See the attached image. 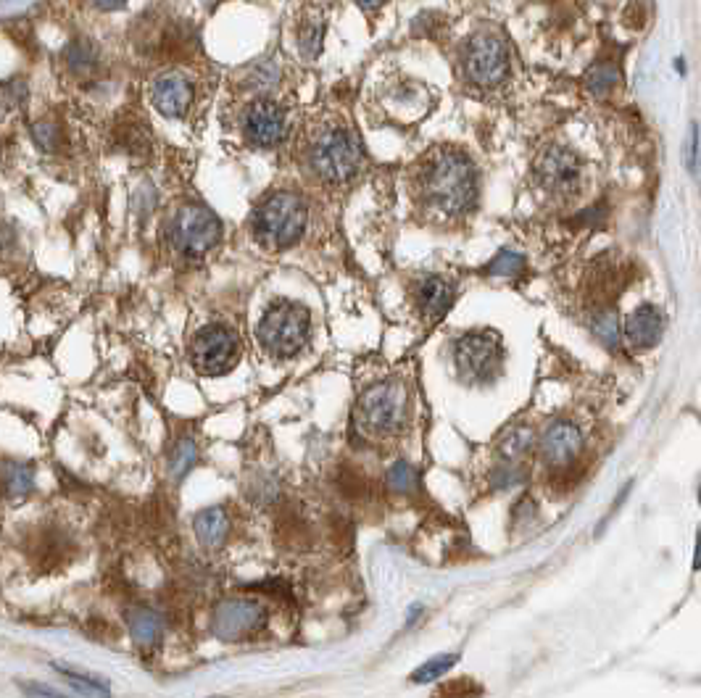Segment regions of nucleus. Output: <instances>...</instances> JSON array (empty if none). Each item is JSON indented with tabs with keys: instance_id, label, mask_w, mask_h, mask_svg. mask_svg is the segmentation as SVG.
Listing matches in <instances>:
<instances>
[{
	"instance_id": "obj_7",
	"label": "nucleus",
	"mask_w": 701,
	"mask_h": 698,
	"mask_svg": "<svg viewBox=\"0 0 701 698\" xmlns=\"http://www.w3.org/2000/svg\"><path fill=\"white\" fill-rule=\"evenodd\" d=\"M222 240V222L201 203H185L169 222V243L185 259H201Z\"/></svg>"
},
{
	"instance_id": "obj_18",
	"label": "nucleus",
	"mask_w": 701,
	"mask_h": 698,
	"mask_svg": "<svg viewBox=\"0 0 701 698\" xmlns=\"http://www.w3.org/2000/svg\"><path fill=\"white\" fill-rule=\"evenodd\" d=\"M193 530L203 548H219L225 546L227 535H230V517L222 506H211V509L198 511L193 519Z\"/></svg>"
},
{
	"instance_id": "obj_2",
	"label": "nucleus",
	"mask_w": 701,
	"mask_h": 698,
	"mask_svg": "<svg viewBox=\"0 0 701 698\" xmlns=\"http://www.w3.org/2000/svg\"><path fill=\"white\" fill-rule=\"evenodd\" d=\"M306 159L319 180L343 185L362 169V148L348 124L327 122L311 132Z\"/></svg>"
},
{
	"instance_id": "obj_3",
	"label": "nucleus",
	"mask_w": 701,
	"mask_h": 698,
	"mask_svg": "<svg viewBox=\"0 0 701 698\" xmlns=\"http://www.w3.org/2000/svg\"><path fill=\"white\" fill-rule=\"evenodd\" d=\"M306 219H309V209L304 198L290 190H280V193L267 195L259 203V209L253 211V238L264 251H285L304 235Z\"/></svg>"
},
{
	"instance_id": "obj_23",
	"label": "nucleus",
	"mask_w": 701,
	"mask_h": 698,
	"mask_svg": "<svg viewBox=\"0 0 701 698\" xmlns=\"http://www.w3.org/2000/svg\"><path fill=\"white\" fill-rule=\"evenodd\" d=\"M196 459H198V443L193 438H182L180 443L174 446L172 456H169V475H172L174 480H182V477L188 475L190 469H193Z\"/></svg>"
},
{
	"instance_id": "obj_24",
	"label": "nucleus",
	"mask_w": 701,
	"mask_h": 698,
	"mask_svg": "<svg viewBox=\"0 0 701 698\" xmlns=\"http://www.w3.org/2000/svg\"><path fill=\"white\" fill-rule=\"evenodd\" d=\"M586 82L593 90V95L604 98V95H607L609 90L620 82V72H617L615 64H599V66H593L591 72H588Z\"/></svg>"
},
{
	"instance_id": "obj_5",
	"label": "nucleus",
	"mask_w": 701,
	"mask_h": 698,
	"mask_svg": "<svg viewBox=\"0 0 701 698\" xmlns=\"http://www.w3.org/2000/svg\"><path fill=\"white\" fill-rule=\"evenodd\" d=\"M311 335V317L301 303L277 301L256 327L259 346L275 359H293L304 351Z\"/></svg>"
},
{
	"instance_id": "obj_31",
	"label": "nucleus",
	"mask_w": 701,
	"mask_h": 698,
	"mask_svg": "<svg viewBox=\"0 0 701 698\" xmlns=\"http://www.w3.org/2000/svg\"><path fill=\"white\" fill-rule=\"evenodd\" d=\"M688 169L696 174L699 169V127H691V140H688Z\"/></svg>"
},
{
	"instance_id": "obj_27",
	"label": "nucleus",
	"mask_w": 701,
	"mask_h": 698,
	"mask_svg": "<svg viewBox=\"0 0 701 698\" xmlns=\"http://www.w3.org/2000/svg\"><path fill=\"white\" fill-rule=\"evenodd\" d=\"M530 446H533V430L530 427H514L504 438V443H501V456L509 461L520 459Z\"/></svg>"
},
{
	"instance_id": "obj_10",
	"label": "nucleus",
	"mask_w": 701,
	"mask_h": 698,
	"mask_svg": "<svg viewBox=\"0 0 701 698\" xmlns=\"http://www.w3.org/2000/svg\"><path fill=\"white\" fill-rule=\"evenodd\" d=\"M240 359L238 335L225 324H209L198 330L190 346V361L203 377L227 375Z\"/></svg>"
},
{
	"instance_id": "obj_30",
	"label": "nucleus",
	"mask_w": 701,
	"mask_h": 698,
	"mask_svg": "<svg viewBox=\"0 0 701 698\" xmlns=\"http://www.w3.org/2000/svg\"><path fill=\"white\" fill-rule=\"evenodd\" d=\"M593 330H596V335H599L607 346L615 348L617 343H620V322H617V317L612 314V311H604V314H599L596 317V322H593Z\"/></svg>"
},
{
	"instance_id": "obj_16",
	"label": "nucleus",
	"mask_w": 701,
	"mask_h": 698,
	"mask_svg": "<svg viewBox=\"0 0 701 698\" xmlns=\"http://www.w3.org/2000/svg\"><path fill=\"white\" fill-rule=\"evenodd\" d=\"M414 296H417V306H420V314L425 317V322L435 324L441 322V319L446 317V311L451 309L456 288L454 282H449L446 277L433 274V277H425V280L417 285Z\"/></svg>"
},
{
	"instance_id": "obj_32",
	"label": "nucleus",
	"mask_w": 701,
	"mask_h": 698,
	"mask_svg": "<svg viewBox=\"0 0 701 698\" xmlns=\"http://www.w3.org/2000/svg\"><path fill=\"white\" fill-rule=\"evenodd\" d=\"M19 685H22V691H27L29 696H35V698H66L58 691H53V688H48V685H40V683H19Z\"/></svg>"
},
{
	"instance_id": "obj_17",
	"label": "nucleus",
	"mask_w": 701,
	"mask_h": 698,
	"mask_svg": "<svg viewBox=\"0 0 701 698\" xmlns=\"http://www.w3.org/2000/svg\"><path fill=\"white\" fill-rule=\"evenodd\" d=\"M127 630H130L132 641L143 648H153L164 638V617L156 609L148 606H132L127 612Z\"/></svg>"
},
{
	"instance_id": "obj_1",
	"label": "nucleus",
	"mask_w": 701,
	"mask_h": 698,
	"mask_svg": "<svg viewBox=\"0 0 701 698\" xmlns=\"http://www.w3.org/2000/svg\"><path fill=\"white\" fill-rule=\"evenodd\" d=\"M414 193L422 209L435 216L459 219L477 201V169L459 148L443 145L427 153L414 172Z\"/></svg>"
},
{
	"instance_id": "obj_8",
	"label": "nucleus",
	"mask_w": 701,
	"mask_h": 698,
	"mask_svg": "<svg viewBox=\"0 0 701 698\" xmlns=\"http://www.w3.org/2000/svg\"><path fill=\"white\" fill-rule=\"evenodd\" d=\"M533 180L554 201H570L583 185V164L567 145H546L533 161Z\"/></svg>"
},
{
	"instance_id": "obj_26",
	"label": "nucleus",
	"mask_w": 701,
	"mask_h": 698,
	"mask_svg": "<svg viewBox=\"0 0 701 698\" xmlns=\"http://www.w3.org/2000/svg\"><path fill=\"white\" fill-rule=\"evenodd\" d=\"M388 485L398 493H412V490L420 488V475L409 461H396L391 472H388Z\"/></svg>"
},
{
	"instance_id": "obj_36",
	"label": "nucleus",
	"mask_w": 701,
	"mask_h": 698,
	"mask_svg": "<svg viewBox=\"0 0 701 698\" xmlns=\"http://www.w3.org/2000/svg\"><path fill=\"white\" fill-rule=\"evenodd\" d=\"M209 3H217V0H209Z\"/></svg>"
},
{
	"instance_id": "obj_13",
	"label": "nucleus",
	"mask_w": 701,
	"mask_h": 698,
	"mask_svg": "<svg viewBox=\"0 0 701 698\" xmlns=\"http://www.w3.org/2000/svg\"><path fill=\"white\" fill-rule=\"evenodd\" d=\"M151 103L167 119H182L193 106V82L180 72L161 74L151 87Z\"/></svg>"
},
{
	"instance_id": "obj_19",
	"label": "nucleus",
	"mask_w": 701,
	"mask_h": 698,
	"mask_svg": "<svg viewBox=\"0 0 701 698\" xmlns=\"http://www.w3.org/2000/svg\"><path fill=\"white\" fill-rule=\"evenodd\" d=\"M37 485L35 464L19 459H3L0 461V490L11 498L29 496Z\"/></svg>"
},
{
	"instance_id": "obj_11",
	"label": "nucleus",
	"mask_w": 701,
	"mask_h": 698,
	"mask_svg": "<svg viewBox=\"0 0 701 698\" xmlns=\"http://www.w3.org/2000/svg\"><path fill=\"white\" fill-rule=\"evenodd\" d=\"M267 622V609L253 598H227L217 606L211 619V633L219 641L235 643L256 635Z\"/></svg>"
},
{
	"instance_id": "obj_33",
	"label": "nucleus",
	"mask_w": 701,
	"mask_h": 698,
	"mask_svg": "<svg viewBox=\"0 0 701 698\" xmlns=\"http://www.w3.org/2000/svg\"><path fill=\"white\" fill-rule=\"evenodd\" d=\"M16 245V230L14 224L0 222V253H8Z\"/></svg>"
},
{
	"instance_id": "obj_6",
	"label": "nucleus",
	"mask_w": 701,
	"mask_h": 698,
	"mask_svg": "<svg viewBox=\"0 0 701 698\" xmlns=\"http://www.w3.org/2000/svg\"><path fill=\"white\" fill-rule=\"evenodd\" d=\"M462 69L467 82L480 90L504 85L512 74V58L504 37L493 29H480L467 40L462 51Z\"/></svg>"
},
{
	"instance_id": "obj_34",
	"label": "nucleus",
	"mask_w": 701,
	"mask_h": 698,
	"mask_svg": "<svg viewBox=\"0 0 701 698\" xmlns=\"http://www.w3.org/2000/svg\"><path fill=\"white\" fill-rule=\"evenodd\" d=\"M95 8H101V11H119V8L127 6V0H90Z\"/></svg>"
},
{
	"instance_id": "obj_9",
	"label": "nucleus",
	"mask_w": 701,
	"mask_h": 698,
	"mask_svg": "<svg viewBox=\"0 0 701 698\" xmlns=\"http://www.w3.org/2000/svg\"><path fill=\"white\" fill-rule=\"evenodd\" d=\"M454 361L459 377L470 385H488L499 377L504 364V346L501 338L491 330L467 332L456 340Z\"/></svg>"
},
{
	"instance_id": "obj_28",
	"label": "nucleus",
	"mask_w": 701,
	"mask_h": 698,
	"mask_svg": "<svg viewBox=\"0 0 701 698\" xmlns=\"http://www.w3.org/2000/svg\"><path fill=\"white\" fill-rule=\"evenodd\" d=\"M29 98V87L22 77L0 82V106L3 108H24Z\"/></svg>"
},
{
	"instance_id": "obj_14",
	"label": "nucleus",
	"mask_w": 701,
	"mask_h": 698,
	"mask_svg": "<svg viewBox=\"0 0 701 698\" xmlns=\"http://www.w3.org/2000/svg\"><path fill=\"white\" fill-rule=\"evenodd\" d=\"M580 446H583V432L575 422H567V419L551 422L541 435V454L551 467L570 464L578 456Z\"/></svg>"
},
{
	"instance_id": "obj_22",
	"label": "nucleus",
	"mask_w": 701,
	"mask_h": 698,
	"mask_svg": "<svg viewBox=\"0 0 701 698\" xmlns=\"http://www.w3.org/2000/svg\"><path fill=\"white\" fill-rule=\"evenodd\" d=\"M29 137H32V143L37 145V151L43 153H56L64 148V130H61V124L53 122V119H37V122L29 127Z\"/></svg>"
},
{
	"instance_id": "obj_15",
	"label": "nucleus",
	"mask_w": 701,
	"mask_h": 698,
	"mask_svg": "<svg viewBox=\"0 0 701 698\" xmlns=\"http://www.w3.org/2000/svg\"><path fill=\"white\" fill-rule=\"evenodd\" d=\"M665 335V314L651 306V303H644L638 306L628 319H625V338L633 348H654Z\"/></svg>"
},
{
	"instance_id": "obj_35",
	"label": "nucleus",
	"mask_w": 701,
	"mask_h": 698,
	"mask_svg": "<svg viewBox=\"0 0 701 698\" xmlns=\"http://www.w3.org/2000/svg\"><path fill=\"white\" fill-rule=\"evenodd\" d=\"M356 3H359V6H362L364 11H375L377 6H383L385 0H356Z\"/></svg>"
},
{
	"instance_id": "obj_25",
	"label": "nucleus",
	"mask_w": 701,
	"mask_h": 698,
	"mask_svg": "<svg viewBox=\"0 0 701 698\" xmlns=\"http://www.w3.org/2000/svg\"><path fill=\"white\" fill-rule=\"evenodd\" d=\"M456 664V654H441V656H433L430 662H425L420 667V670L412 675V683L417 685H425V683H433V680H438V677H443L446 672L451 670Z\"/></svg>"
},
{
	"instance_id": "obj_20",
	"label": "nucleus",
	"mask_w": 701,
	"mask_h": 698,
	"mask_svg": "<svg viewBox=\"0 0 701 698\" xmlns=\"http://www.w3.org/2000/svg\"><path fill=\"white\" fill-rule=\"evenodd\" d=\"M61 58H64V66L69 69V74H74V77H90L98 69V64H101V51H98V45L90 37H74V40H69L64 45Z\"/></svg>"
},
{
	"instance_id": "obj_12",
	"label": "nucleus",
	"mask_w": 701,
	"mask_h": 698,
	"mask_svg": "<svg viewBox=\"0 0 701 698\" xmlns=\"http://www.w3.org/2000/svg\"><path fill=\"white\" fill-rule=\"evenodd\" d=\"M243 132H246L248 143L256 148H275L285 140V132H288L285 111L275 101L251 103L243 116Z\"/></svg>"
},
{
	"instance_id": "obj_4",
	"label": "nucleus",
	"mask_w": 701,
	"mask_h": 698,
	"mask_svg": "<svg viewBox=\"0 0 701 698\" xmlns=\"http://www.w3.org/2000/svg\"><path fill=\"white\" fill-rule=\"evenodd\" d=\"M409 425V388L401 380H383L367 388L356 403V427L369 438H393Z\"/></svg>"
},
{
	"instance_id": "obj_29",
	"label": "nucleus",
	"mask_w": 701,
	"mask_h": 698,
	"mask_svg": "<svg viewBox=\"0 0 701 698\" xmlns=\"http://www.w3.org/2000/svg\"><path fill=\"white\" fill-rule=\"evenodd\" d=\"M522 269H525V259H522L520 253L501 251L499 256L485 267V272L496 274V277H514V274H520Z\"/></svg>"
},
{
	"instance_id": "obj_21",
	"label": "nucleus",
	"mask_w": 701,
	"mask_h": 698,
	"mask_svg": "<svg viewBox=\"0 0 701 698\" xmlns=\"http://www.w3.org/2000/svg\"><path fill=\"white\" fill-rule=\"evenodd\" d=\"M51 667L58 672V675H64L66 685H69V688H72V691L77 693L80 698H111L109 680H103V677H95V675H87V672L74 670V667H69V664H61V662H53Z\"/></svg>"
}]
</instances>
